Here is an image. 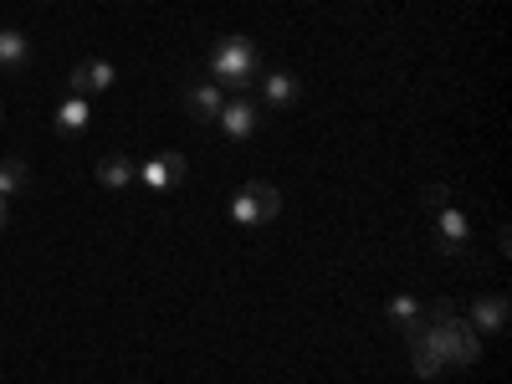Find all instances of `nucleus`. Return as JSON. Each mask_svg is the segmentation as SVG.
<instances>
[{
    "label": "nucleus",
    "instance_id": "nucleus-14",
    "mask_svg": "<svg viewBox=\"0 0 512 384\" xmlns=\"http://www.w3.org/2000/svg\"><path fill=\"white\" fill-rule=\"evenodd\" d=\"M26 185H31V169H26L21 159H0V195L11 200V195H21Z\"/></svg>",
    "mask_w": 512,
    "mask_h": 384
},
{
    "label": "nucleus",
    "instance_id": "nucleus-10",
    "mask_svg": "<svg viewBox=\"0 0 512 384\" xmlns=\"http://www.w3.org/2000/svg\"><path fill=\"white\" fill-rule=\"evenodd\" d=\"M134 180H139V164L128 159V154H103L98 159V185L103 190H128Z\"/></svg>",
    "mask_w": 512,
    "mask_h": 384
},
{
    "label": "nucleus",
    "instance_id": "nucleus-16",
    "mask_svg": "<svg viewBox=\"0 0 512 384\" xmlns=\"http://www.w3.org/2000/svg\"><path fill=\"white\" fill-rule=\"evenodd\" d=\"M420 200H425V210L436 216V210H446V205H451V190H446V185H425V190H420Z\"/></svg>",
    "mask_w": 512,
    "mask_h": 384
},
{
    "label": "nucleus",
    "instance_id": "nucleus-18",
    "mask_svg": "<svg viewBox=\"0 0 512 384\" xmlns=\"http://www.w3.org/2000/svg\"><path fill=\"white\" fill-rule=\"evenodd\" d=\"M0 118H6V108H0Z\"/></svg>",
    "mask_w": 512,
    "mask_h": 384
},
{
    "label": "nucleus",
    "instance_id": "nucleus-7",
    "mask_svg": "<svg viewBox=\"0 0 512 384\" xmlns=\"http://www.w3.org/2000/svg\"><path fill=\"white\" fill-rule=\"evenodd\" d=\"M262 98H267L272 108H297V103H303V77L287 72V67L262 72Z\"/></svg>",
    "mask_w": 512,
    "mask_h": 384
},
{
    "label": "nucleus",
    "instance_id": "nucleus-9",
    "mask_svg": "<svg viewBox=\"0 0 512 384\" xmlns=\"http://www.w3.org/2000/svg\"><path fill=\"white\" fill-rule=\"evenodd\" d=\"M507 313H512L507 292H487V297H477V303H472V328H482V333H502V328H507Z\"/></svg>",
    "mask_w": 512,
    "mask_h": 384
},
{
    "label": "nucleus",
    "instance_id": "nucleus-2",
    "mask_svg": "<svg viewBox=\"0 0 512 384\" xmlns=\"http://www.w3.org/2000/svg\"><path fill=\"white\" fill-rule=\"evenodd\" d=\"M267 62H262V47H256L251 36H226L216 41V52H210V82L216 88H236L246 93L251 82H262Z\"/></svg>",
    "mask_w": 512,
    "mask_h": 384
},
{
    "label": "nucleus",
    "instance_id": "nucleus-1",
    "mask_svg": "<svg viewBox=\"0 0 512 384\" xmlns=\"http://www.w3.org/2000/svg\"><path fill=\"white\" fill-rule=\"evenodd\" d=\"M410 354H415V374H441L446 364H472L477 359V328L472 318H456V303H431L425 318L410 328Z\"/></svg>",
    "mask_w": 512,
    "mask_h": 384
},
{
    "label": "nucleus",
    "instance_id": "nucleus-6",
    "mask_svg": "<svg viewBox=\"0 0 512 384\" xmlns=\"http://www.w3.org/2000/svg\"><path fill=\"white\" fill-rule=\"evenodd\" d=\"M466 241H472V226H466V216L456 205H446V210H436V251H446V256H461L466 251Z\"/></svg>",
    "mask_w": 512,
    "mask_h": 384
},
{
    "label": "nucleus",
    "instance_id": "nucleus-15",
    "mask_svg": "<svg viewBox=\"0 0 512 384\" xmlns=\"http://www.w3.org/2000/svg\"><path fill=\"white\" fill-rule=\"evenodd\" d=\"M384 313H390V323H395V328H405V333L425 318V308L415 303V297H390V308H384Z\"/></svg>",
    "mask_w": 512,
    "mask_h": 384
},
{
    "label": "nucleus",
    "instance_id": "nucleus-17",
    "mask_svg": "<svg viewBox=\"0 0 512 384\" xmlns=\"http://www.w3.org/2000/svg\"><path fill=\"white\" fill-rule=\"evenodd\" d=\"M6 221H11V210H6V195H0V231H6Z\"/></svg>",
    "mask_w": 512,
    "mask_h": 384
},
{
    "label": "nucleus",
    "instance_id": "nucleus-4",
    "mask_svg": "<svg viewBox=\"0 0 512 384\" xmlns=\"http://www.w3.org/2000/svg\"><path fill=\"white\" fill-rule=\"evenodd\" d=\"M139 180L159 195V190H180L185 180H190V159L180 154V149H164V154H154V159H144L139 164Z\"/></svg>",
    "mask_w": 512,
    "mask_h": 384
},
{
    "label": "nucleus",
    "instance_id": "nucleus-12",
    "mask_svg": "<svg viewBox=\"0 0 512 384\" xmlns=\"http://www.w3.org/2000/svg\"><path fill=\"white\" fill-rule=\"evenodd\" d=\"M88 123H93V108H88V98H67V103L52 113V128H57V134H82Z\"/></svg>",
    "mask_w": 512,
    "mask_h": 384
},
{
    "label": "nucleus",
    "instance_id": "nucleus-5",
    "mask_svg": "<svg viewBox=\"0 0 512 384\" xmlns=\"http://www.w3.org/2000/svg\"><path fill=\"white\" fill-rule=\"evenodd\" d=\"M118 82V72H113V62H103V57H88V62H77L72 72H67V93L72 98H98V93H108Z\"/></svg>",
    "mask_w": 512,
    "mask_h": 384
},
{
    "label": "nucleus",
    "instance_id": "nucleus-3",
    "mask_svg": "<svg viewBox=\"0 0 512 384\" xmlns=\"http://www.w3.org/2000/svg\"><path fill=\"white\" fill-rule=\"evenodd\" d=\"M277 216H282V190L267 185V180H246V185L236 190V200H231V221L246 226V231L267 226V221H277Z\"/></svg>",
    "mask_w": 512,
    "mask_h": 384
},
{
    "label": "nucleus",
    "instance_id": "nucleus-13",
    "mask_svg": "<svg viewBox=\"0 0 512 384\" xmlns=\"http://www.w3.org/2000/svg\"><path fill=\"white\" fill-rule=\"evenodd\" d=\"M26 62H31V41H26L21 31H11V26H0V67L21 72Z\"/></svg>",
    "mask_w": 512,
    "mask_h": 384
},
{
    "label": "nucleus",
    "instance_id": "nucleus-8",
    "mask_svg": "<svg viewBox=\"0 0 512 384\" xmlns=\"http://www.w3.org/2000/svg\"><path fill=\"white\" fill-rule=\"evenodd\" d=\"M221 108H226V98H221L216 82H190V88H185V113H190L195 123H216Z\"/></svg>",
    "mask_w": 512,
    "mask_h": 384
},
{
    "label": "nucleus",
    "instance_id": "nucleus-11",
    "mask_svg": "<svg viewBox=\"0 0 512 384\" xmlns=\"http://www.w3.org/2000/svg\"><path fill=\"white\" fill-rule=\"evenodd\" d=\"M231 139H251L256 134V123H262V113H256V103H246V98H236V103H226L221 108V118H216Z\"/></svg>",
    "mask_w": 512,
    "mask_h": 384
}]
</instances>
